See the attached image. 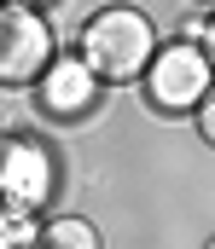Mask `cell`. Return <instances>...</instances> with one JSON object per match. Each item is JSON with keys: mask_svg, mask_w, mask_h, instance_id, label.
Listing matches in <instances>:
<instances>
[{"mask_svg": "<svg viewBox=\"0 0 215 249\" xmlns=\"http://www.w3.org/2000/svg\"><path fill=\"white\" fill-rule=\"evenodd\" d=\"M35 249H105V238L81 214H53V220H41V244Z\"/></svg>", "mask_w": 215, "mask_h": 249, "instance_id": "obj_6", "label": "cell"}, {"mask_svg": "<svg viewBox=\"0 0 215 249\" xmlns=\"http://www.w3.org/2000/svg\"><path fill=\"white\" fill-rule=\"evenodd\" d=\"M186 6H210V12H215V0H186Z\"/></svg>", "mask_w": 215, "mask_h": 249, "instance_id": "obj_11", "label": "cell"}, {"mask_svg": "<svg viewBox=\"0 0 215 249\" xmlns=\"http://www.w3.org/2000/svg\"><path fill=\"white\" fill-rule=\"evenodd\" d=\"M192 127H198V139L215 151V87H210V99L198 105V116H192Z\"/></svg>", "mask_w": 215, "mask_h": 249, "instance_id": "obj_8", "label": "cell"}, {"mask_svg": "<svg viewBox=\"0 0 215 249\" xmlns=\"http://www.w3.org/2000/svg\"><path fill=\"white\" fill-rule=\"evenodd\" d=\"M204 53H210V70H215V12H210V23H204Z\"/></svg>", "mask_w": 215, "mask_h": 249, "instance_id": "obj_9", "label": "cell"}, {"mask_svg": "<svg viewBox=\"0 0 215 249\" xmlns=\"http://www.w3.org/2000/svg\"><path fill=\"white\" fill-rule=\"evenodd\" d=\"M215 87V70H210V53L204 41H163L151 70L140 75V93L157 116H198V105L210 99Z\"/></svg>", "mask_w": 215, "mask_h": 249, "instance_id": "obj_3", "label": "cell"}, {"mask_svg": "<svg viewBox=\"0 0 215 249\" xmlns=\"http://www.w3.org/2000/svg\"><path fill=\"white\" fill-rule=\"evenodd\" d=\"M35 244H41L35 214H0V249H35Z\"/></svg>", "mask_w": 215, "mask_h": 249, "instance_id": "obj_7", "label": "cell"}, {"mask_svg": "<svg viewBox=\"0 0 215 249\" xmlns=\"http://www.w3.org/2000/svg\"><path fill=\"white\" fill-rule=\"evenodd\" d=\"M12 6H35V12H41V6H53V0H12Z\"/></svg>", "mask_w": 215, "mask_h": 249, "instance_id": "obj_10", "label": "cell"}, {"mask_svg": "<svg viewBox=\"0 0 215 249\" xmlns=\"http://www.w3.org/2000/svg\"><path fill=\"white\" fill-rule=\"evenodd\" d=\"M99 99H105V81L87 70V58L81 53H59V58L47 64V75L35 81V110L47 116V122H64V127H76V122H87L93 110H99Z\"/></svg>", "mask_w": 215, "mask_h": 249, "instance_id": "obj_5", "label": "cell"}, {"mask_svg": "<svg viewBox=\"0 0 215 249\" xmlns=\"http://www.w3.org/2000/svg\"><path fill=\"white\" fill-rule=\"evenodd\" d=\"M59 191V151L41 133L6 127L0 133V214H35Z\"/></svg>", "mask_w": 215, "mask_h": 249, "instance_id": "obj_2", "label": "cell"}, {"mask_svg": "<svg viewBox=\"0 0 215 249\" xmlns=\"http://www.w3.org/2000/svg\"><path fill=\"white\" fill-rule=\"evenodd\" d=\"M53 58H59V41H53L47 12L0 0V87L6 93H18V87L35 93V81L47 75Z\"/></svg>", "mask_w": 215, "mask_h": 249, "instance_id": "obj_4", "label": "cell"}, {"mask_svg": "<svg viewBox=\"0 0 215 249\" xmlns=\"http://www.w3.org/2000/svg\"><path fill=\"white\" fill-rule=\"evenodd\" d=\"M157 23L145 18L140 6H128V0H111V6H99L87 23H81V35H76V53L87 58V70L105 81V87H128V81H140L151 58H157Z\"/></svg>", "mask_w": 215, "mask_h": 249, "instance_id": "obj_1", "label": "cell"}, {"mask_svg": "<svg viewBox=\"0 0 215 249\" xmlns=\"http://www.w3.org/2000/svg\"><path fill=\"white\" fill-rule=\"evenodd\" d=\"M204 249H215V238H210V244H204Z\"/></svg>", "mask_w": 215, "mask_h": 249, "instance_id": "obj_12", "label": "cell"}]
</instances>
